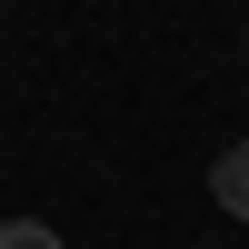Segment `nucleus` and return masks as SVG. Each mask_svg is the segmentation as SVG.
<instances>
[{
  "instance_id": "obj_1",
  "label": "nucleus",
  "mask_w": 249,
  "mask_h": 249,
  "mask_svg": "<svg viewBox=\"0 0 249 249\" xmlns=\"http://www.w3.org/2000/svg\"><path fill=\"white\" fill-rule=\"evenodd\" d=\"M210 190H219L230 219H249V150H219V160H210Z\"/></svg>"
},
{
  "instance_id": "obj_2",
  "label": "nucleus",
  "mask_w": 249,
  "mask_h": 249,
  "mask_svg": "<svg viewBox=\"0 0 249 249\" xmlns=\"http://www.w3.org/2000/svg\"><path fill=\"white\" fill-rule=\"evenodd\" d=\"M0 249H60V239L40 230V219H10V230H0Z\"/></svg>"
}]
</instances>
